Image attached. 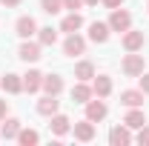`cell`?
I'll return each instance as SVG.
<instances>
[{"label": "cell", "instance_id": "6", "mask_svg": "<svg viewBox=\"0 0 149 146\" xmlns=\"http://www.w3.org/2000/svg\"><path fill=\"white\" fill-rule=\"evenodd\" d=\"M74 138H77V140H83V143H89V140L95 138V123L89 120V117L74 123Z\"/></svg>", "mask_w": 149, "mask_h": 146}, {"label": "cell", "instance_id": "28", "mask_svg": "<svg viewBox=\"0 0 149 146\" xmlns=\"http://www.w3.org/2000/svg\"><path fill=\"white\" fill-rule=\"evenodd\" d=\"M141 92L149 95V74H141Z\"/></svg>", "mask_w": 149, "mask_h": 146}, {"label": "cell", "instance_id": "8", "mask_svg": "<svg viewBox=\"0 0 149 146\" xmlns=\"http://www.w3.org/2000/svg\"><path fill=\"white\" fill-rule=\"evenodd\" d=\"M106 103H103V100H89V103H86V117H89V120H92V123H97V120H103V117H106Z\"/></svg>", "mask_w": 149, "mask_h": 146}, {"label": "cell", "instance_id": "9", "mask_svg": "<svg viewBox=\"0 0 149 146\" xmlns=\"http://www.w3.org/2000/svg\"><path fill=\"white\" fill-rule=\"evenodd\" d=\"M40 86H43V74L37 72V69H29V72L23 74V89L29 92V95H35Z\"/></svg>", "mask_w": 149, "mask_h": 146}, {"label": "cell", "instance_id": "22", "mask_svg": "<svg viewBox=\"0 0 149 146\" xmlns=\"http://www.w3.org/2000/svg\"><path fill=\"white\" fill-rule=\"evenodd\" d=\"M80 26H83V17H80L77 12H72V15H66V17H63V23H60V32H69V35H72V32H77Z\"/></svg>", "mask_w": 149, "mask_h": 146}, {"label": "cell", "instance_id": "3", "mask_svg": "<svg viewBox=\"0 0 149 146\" xmlns=\"http://www.w3.org/2000/svg\"><path fill=\"white\" fill-rule=\"evenodd\" d=\"M63 52H66L69 57H74V55H83V52H86V40L77 35V32H72V35L63 40Z\"/></svg>", "mask_w": 149, "mask_h": 146}, {"label": "cell", "instance_id": "14", "mask_svg": "<svg viewBox=\"0 0 149 146\" xmlns=\"http://www.w3.org/2000/svg\"><path fill=\"white\" fill-rule=\"evenodd\" d=\"M123 123L129 129H141L143 123H146V115H143V109H138V106H132L129 112H126V117H123Z\"/></svg>", "mask_w": 149, "mask_h": 146}, {"label": "cell", "instance_id": "13", "mask_svg": "<svg viewBox=\"0 0 149 146\" xmlns=\"http://www.w3.org/2000/svg\"><path fill=\"white\" fill-rule=\"evenodd\" d=\"M57 109H60V100H57V95H46V97L37 103V112H40V115H46V117H52Z\"/></svg>", "mask_w": 149, "mask_h": 146}, {"label": "cell", "instance_id": "12", "mask_svg": "<svg viewBox=\"0 0 149 146\" xmlns=\"http://www.w3.org/2000/svg\"><path fill=\"white\" fill-rule=\"evenodd\" d=\"M120 103H123L126 109H132V106H143V92H141V89H126V92H120Z\"/></svg>", "mask_w": 149, "mask_h": 146}, {"label": "cell", "instance_id": "30", "mask_svg": "<svg viewBox=\"0 0 149 146\" xmlns=\"http://www.w3.org/2000/svg\"><path fill=\"white\" fill-rule=\"evenodd\" d=\"M120 3H123V0H103V6H106V9H118Z\"/></svg>", "mask_w": 149, "mask_h": 146}, {"label": "cell", "instance_id": "17", "mask_svg": "<svg viewBox=\"0 0 149 146\" xmlns=\"http://www.w3.org/2000/svg\"><path fill=\"white\" fill-rule=\"evenodd\" d=\"M40 89L46 92V95H60V92H63V77H60V74L43 77V86H40Z\"/></svg>", "mask_w": 149, "mask_h": 146}, {"label": "cell", "instance_id": "29", "mask_svg": "<svg viewBox=\"0 0 149 146\" xmlns=\"http://www.w3.org/2000/svg\"><path fill=\"white\" fill-rule=\"evenodd\" d=\"M0 3H3L6 9H15V6H20V3H23V0H0Z\"/></svg>", "mask_w": 149, "mask_h": 146}, {"label": "cell", "instance_id": "10", "mask_svg": "<svg viewBox=\"0 0 149 146\" xmlns=\"http://www.w3.org/2000/svg\"><path fill=\"white\" fill-rule=\"evenodd\" d=\"M109 143L112 146H126V143H132V135H129V126L123 123V126H115L109 132Z\"/></svg>", "mask_w": 149, "mask_h": 146}, {"label": "cell", "instance_id": "25", "mask_svg": "<svg viewBox=\"0 0 149 146\" xmlns=\"http://www.w3.org/2000/svg\"><path fill=\"white\" fill-rule=\"evenodd\" d=\"M40 9H43L46 15H57V12L63 9V0H40Z\"/></svg>", "mask_w": 149, "mask_h": 146}, {"label": "cell", "instance_id": "20", "mask_svg": "<svg viewBox=\"0 0 149 146\" xmlns=\"http://www.w3.org/2000/svg\"><path fill=\"white\" fill-rule=\"evenodd\" d=\"M17 132H20V120L17 117H9V120L0 126V138H6V140L15 138V140H17Z\"/></svg>", "mask_w": 149, "mask_h": 146}, {"label": "cell", "instance_id": "5", "mask_svg": "<svg viewBox=\"0 0 149 146\" xmlns=\"http://www.w3.org/2000/svg\"><path fill=\"white\" fill-rule=\"evenodd\" d=\"M143 43H146L143 32H135V29H126V32H123V49H126V52H138V49H143Z\"/></svg>", "mask_w": 149, "mask_h": 146}, {"label": "cell", "instance_id": "11", "mask_svg": "<svg viewBox=\"0 0 149 146\" xmlns=\"http://www.w3.org/2000/svg\"><path fill=\"white\" fill-rule=\"evenodd\" d=\"M109 23H97V20H95L92 26H89V40H95V43H106V40H109Z\"/></svg>", "mask_w": 149, "mask_h": 146}, {"label": "cell", "instance_id": "27", "mask_svg": "<svg viewBox=\"0 0 149 146\" xmlns=\"http://www.w3.org/2000/svg\"><path fill=\"white\" fill-rule=\"evenodd\" d=\"M83 6V0H63V9H72V12H77Z\"/></svg>", "mask_w": 149, "mask_h": 146}, {"label": "cell", "instance_id": "2", "mask_svg": "<svg viewBox=\"0 0 149 146\" xmlns=\"http://www.w3.org/2000/svg\"><path fill=\"white\" fill-rule=\"evenodd\" d=\"M109 29L112 32H126V29H132V15L126 12V9H112V17H109Z\"/></svg>", "mask_w": 149, "mask_h": 146}, {"label": "cell", "instance_id": "21", "mask_svg": "<svg viewBox=\"0 0 149 146\" xmlns=\"http://www.w3.org/2000/svg\"><path fill=\"white\" fill-rule=\"evenodd\" d=\"M74 77H77V80H95V63L80 60V63L74 66Z\"/></svg>", "mask_w": 149, "mask_h": 146}, {"label": "cell", "instance_id": "26", "mask_svg": "<svg viewBox=\"0 0 149 146\" xmlns=\"http://www.w3.org/2000/svg\"><path fill=\"white\" fill-rule=\"evenodd\" d=\"M138 143H149V126H146V123H143L141 132H138Z\"/></svg>", "mask_w": 149, "mask_h": 146}, {"label": "cell", "instance_id": "31", "mask_svg": "<svg viewBox=\"0 0 149 146\" xmlns=\"http://www.w3.org/2000/svg\"><path fill=\"white\" fill-rule=\"evenodd\" d=\"M6 109H9V106H6V100H0V120H6Z\"/></svg>", "mask_w": 149, "mask_h": 146}, {"label": "cell", "instance_id": "18", "mask_svg": "<svg viewBox=\"0 0 149 146\" xmlns=\"http://www.w3.org/2000/svg\"><path fill=\"white\" fill-rule=\"evenodd\" d=\"M92 92L97 95V97H109V92H112V80L106 77V74H97V77H95V83H92Z\"/></svg>", "mask_w": 149, "mask_h": 146}, {"label": "cell", "instance_id": "32", "mask_svg": "<svg viewBox=\"0 0 149 146\" xmlns=\"http://www.w3.org/2000/svg\"><path fill=\"white\" fill-rule=\"evenodd\" d=\"M83 3H89V6H97V0H83Z\"/></svg>", "mask_w": 149, "mask_h": 146}, {"label": "cell", "instance_id": "16", "mask_svg": "<svg viewBox=\"0 0 149 146\" xmlns=\"http://www.w3.org/2000/svg\"><path fill=\"white\" fill-rule=\"evenodd\" d=\"M0 86H3V89L9 92V95H17V92H23V77H20V74H6V77H3V80H0Z\"/></svg>", "mask_w": 149, "mask_h": 146}, {"label": "cell", "instance_id": "4", "mask_svg": "<svg viewBox=\"0 0 149 146\" xmlns=\"http://www.w3.org/2000/svg\"><path fill=\"white\" fill-rule=\"evenodd\" d=\"M15 32H17V37H23V40H29V37L37 32V23L32 15H23V17H17V23H15Z\"/></svg>", "mask_w": 149, "mask_h": 146}, {"label": "cell", "instance_id": "7", "mask_svg": "<svg viewBox=\"0 0 149 146\" xmlns=\"http://www.w3.org/2000/svg\"><path fill=\"white\" fill-rule=\"evenodd\" d=\"M20 60H26V63H35L40 60V43H32V40H23V46H20Z\"/></svg>", "mask_w": 149, "mask_h": 146}, {"label": "cell", "instance_id": "24", "mask_svg": "<svg viewBox=\"0 0 149 146\" xmlns=\"http://www.w3.org/2000/svg\"><path fill=\"white\" fill-rule=\"evenodd\" d=\"M37 140H40V135H37L35 129H20L17 132V143L20 146H35Z\"/></svg>", "mask_w": 149, "mask_h": 146}, {"label": "cell", "instance_id": "1", "mask_svg": "<svg viewBox=\"0 0 149 146\" xmlns=\"http://www.w3.org/2000/svg\"><path fill=\"white\" fill-rule=\"evenodd\" d=\"M120 69H123V74H126V77H141V74H143V69H146V60H143V55L129 52V55L123 57Z\"/></svg>", "mask_w": 149, "mask_h": 146}, {"label": "cell", "instance_id": "19", "mask_svg": "<svg viewBox=\"0 0 149 146\" xmlns=\"http://www.w3.org/2000/svg\"><path fill=\"white\" fill-rule=\"evenodd\" d=\"M49 126H52V132H55L57 138H63V135L72 129L69 126V117H66V115H57V112L52 115V123H49Z\"/></svg>", "mask_w": 149, "mask_h": 146}, {"label": "cell", "instance_id": "23", "mask_svg": "<svg viewBox=\"0 0 149 146\" xmlns=\"http://www.w3.org/2000/svg\"><path fill=\"white\" fill-rule=\"evenodd\" d=\"M37 43H40V46H55V43H57V32L52 29V26L37 29Z\"/></svg>", "mask_w": 149, "mask_h": 146}, {"label": "cell", "instance_id": "15", "mask_svg": "<svg viewBox=\"0 0 149 146\" xmlns=\"http://www.w3.org/2000/svg\"><path fill=\"white\" fill-rule=\"evenodd\" d=\"M92 95H95L92 86H86V80H80V83L72 89V100H74V103H89V100H92Z\"/></svg>", "mask_w": 149, "mask_h": 146}]
</instances>
